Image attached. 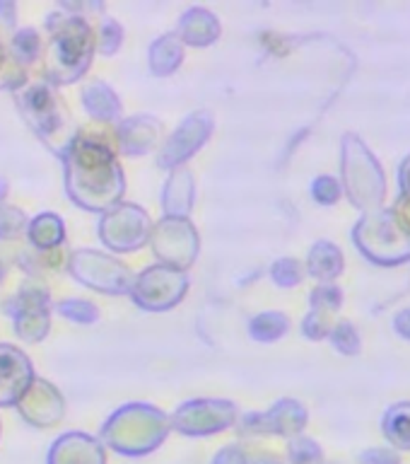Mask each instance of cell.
<instances>
[{
  "mask_svg": "<svg viewBox=\"0 0 410 464\" xmlns=\"http://www.w3.org/2000/svg\"><path fill=\"white\" fill-rule=\"evenodd\" d=\"M317 187H324V194H319V198H321V201H333V198L338 196V187H336V181L321 179Z\"/></svg>",
  "mask_w": 410,
  "mask_h": 464,
  "instance_id": "cell-6",
  "label": "cell"
},
{
  "mask_svg": "<svg viewBox=\"0 0 410 464\" xmlns=\"http://www.w3.org/2000/svg\"><path fill=\"white\" fill-rule=\"evenodd\" d=\"M404 184H405V188H410V160L405 162V167H404Z\"/></svg>",
  "mask_w": 410,
  "mask_h": 464,
  "instance_id": "cell-8",
  "label": "cell"
},
{
  "mask_svg": "<svg viewBox=\"0 0 410 464\" xmlns=\"http://www.w3.org/2000/svg\"><path fill=\"white\" fill-rule=\"evenodd\" d=\"M386 433L394 442L410 448V404L396 406L394 411L386 416Z\"/></svg>",
  "mask_w": 410,
  "mask_h": 464,
  "instance_id": "cell-2",
  "label": "cell"
},
{
  "mask_svg": "<svg viewBox=\"0 0 410 464\" xmlns=\"http://www.w3.org/2000/svg\"><path fill=\"white\" fill-rule=\"evenodd\" d=\"M396 324H398V329L405 334V336H410V310L404 312V314L396 319Z\"/></svg>",
  "mask_w": 410,
  "mask_h": 464,
  "instance_id": "cell-7",
  "label": "cell"
},
{
  "mask_svg": "<svg viewBox=\"0 0 410 464\" xmlns=\"http://www.w3.org/2000/svg\"><path fill=\"white\" fill-rule=\"evenodd\" d=\"M314 268H317V274H324V276L338 274L340 254L336 252L331 245L317 246V252H314Z\"/></svg>",
  "mask_w": 410,
  "mask_h": 464,
  "instance_id": "cell-3",
  "label": "cell"
},
{
  "mask_svg": "<svg viewBox=\"0 0 410 464\" xmlns=\"http://www.w3.org/2000/svg\"><path fill=\"white\" fill-rule=\"evenodd\" d=\"M365 462L367 464H398L396 455L389 452V450H372L365 455Z\"/></svg>",
  "mask_w": 410,
  "mask_h": 464,
  "instance_id": "cell-5",
  "label": "cell"
},
{
  "mask_svg": "<svg viewBox=\"0 0 410 464\" xmlns=\"http://www.w3.org/2000/svg\"><path fill=\"white\" fill-rule=\"evenodd\" d=\"M336 343H338L343 351H348V353H353L355 348H358V336H355L353 326H338V334H336Z\"/></svg>",
  "mask_w": 410,
  "mask_h": 464,
  "instance_id": "cell-4",
  "label": "cell"
},
{
  "mask_svg": "<svg viewBox=\"0 0 410 464\" xmlns=\"http://www.w3.org/2000/svg\"><path fill=\"white\" fill-rule=\"evenodd\" d=\"M358 242H362L369 256L379 261H401L410 256V237L389 213L369 216L358 230Z\"/></svg>",
  "mask_w": 410,
  "mask_h": 464,
  "instance_id": "cell-1",
  "label": "cell"
}]
</instances>
